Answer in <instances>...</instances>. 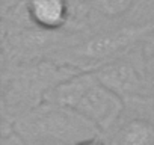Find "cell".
<instances>
[{
  "label": "cell",
  "mask_w": 154,
  "mask_h": 145,
  "mask_svg": "<svg viewBox=\"0 0 154 145\" xmlns=\"http://www.w3.org/2000/svg\"><path fill=\"white\" fill-rule=\"evenodd\" d=\"M15 130L24 139L75 145L98 137L100 130L74 109L42 103L15 119Z\"/></svg>",
  "instance_id": "1"
},
{
  "label": "cell",
  "mask_w": 154,
  "mask_h": 145,
  "mask_svg": "<svg viewBox=\"0 0 154 145\" xmlns=\"http://www.w3.org/2000/svg\"><path fill=\"white\" fill-rule=\"evenodd\" d=\"M152 30L154 23H143L101 32L75 42L71 47H65L48 59L75 66L82 71H94L100 65L121 57L131 45L149 36Z\"/></svg>",
  "instance_id": "2"
},
{
  "label": "cell",
  "mask_w": 154,
  "mask_h": 145,
  "mask_svg": "<svg viewBox=\"0 0 154 145\" xmlns=\"http://www.w3.org/2000/svg\"><path fill=\"white\" fill-rule=\"evenodd\" d=\"M80 71L75 66L59 63L53 59L29 62L12 71L6 98L11 101V106L21 109L20 115H23L42 104L54 86Z\"/></svg>",
  "instance_id": "3"
},
{
  "label": "cell",
  "mask_w": 154,
  "mask_h": 145,
  "mask_svg": "<svg viewBox=\"0 0 154 145\" xmlns=\"http://www.w3.org/2000/svg\"><path fill=\"white\" fill-rule=\"evenodd\" d=\"M72 109L89 119L100 131H106L121 116L124 101L121 95L110 91L98 80L97 76H94L92 82Z\"/></svg>",
  "instance_id": "4"
},
{
  "label": "cell",
  "mask_w": 154,
  "mask_h": 145,
  "mask_svg": "<svg viewBox=\"0 0 154 145\" xmlns=\"http://www.w3.org/2000/svg\"><path fill=\"white\" fill-rule=\"evenodd\" d=\"M98 80L118 95L130 97L139 94L145 88L143 69L140 71L125 57H116L94 69Z\"/></svg>",
  "instance_id": "5"
},
{
  "label": "cell",
  "mask_w": 154,
  "mask_h": 145,
  "mask_svg": "<svg viewBox=\"0 0 154 145\" xmlns=\"http://www.w3.org/2000/svg\"><path fill=\"white\" fill-rule=\"evenodd\" d=\"M24 14L30 24L48 32H59L71 21L69 0H26Z\"/></svg>",
  "instance_id": "6"
},
{
  "label": "cell",
  "mask_w": 154,
  "mask_h": 145,
  "mask_svg": "<svg viewBox=\"0 0 154 145\" xmlns=\"http://www.w3.org/2000/svg\"><path fill=\"white\" fill-rule=\"evenodd\" d=\"M115 145H154V125L146 119H130L119 128Z\"/></svg>",
  "instance_id": "7"
},
{
  "label": "cell",
  "mask_w": 154,
  "mask_h": 145,
  "mask_svg": "<svg viewBox=\"0 0 154 145\" xmlns=\"http://www.w3.org/2000/svg\"><path fill=\"white\" fill-rule=\"evenodd\" d=\"M91 5L101 15L107 18H118L133 8L134 0H91Z\"/></svg>",
  "instance_id": "8"
},
{
  "label": "cell",
  "mask_w": 154,
  "mask_h": 145,
  "mask_svg": "<svg viewBox=\"0 0 154 145\" xmlns=\"http://www.w3.org/2000/svg\"><path fill=\"white\" fill-rule=\"evenodd\" d=\"M75 145H106V143H103L101 140H98L97 137H94V139H88V140L79 142V143H75Z\"/></svg>",
  "instance_id": "9"
}]
</instances>
